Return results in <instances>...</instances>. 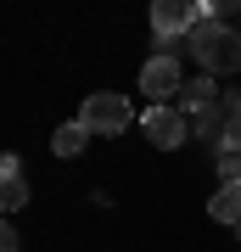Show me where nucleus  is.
I'll list each match as a JSON object with an SVG mask.
<instances>
[{"label": "nucleus", "mask_w": 241, "mask_h": 252, "mask_svg": "<svg viewBox=\"0 0 241 252\" xmlns=\"http://www.w3.org/2000/svg\"><path fill=\"white\" fill-rule=\"evenodd\" d=\"M140 90H146V107H169V101L185 90L179 62H174V56H152V62L140 67Z\"/></svg>", "instance_id": "obj_3"}, {"label": "nucleus", "mask_w": 241, "mask_h": 252, "mask_svg": "<svg viewBox=\"0 0 241 252\" xmlns=\"http://www.w3.org/2000/svg\"><path fill=\"white\" fill-rule=\"evenodd\" d=\"M236 235H241V224H236Z\"/></svg>", "instance_id": "obj_13"}, {"label": "nucleus", "mask_w": 241, "mask_h": 252, "mask_svg": "<svg viewBox=\"0 0 241 252\" xmlns=\"http://www.w3.org/2000/svg\"><path fill=\"white\" fill-rule=\"evenodd\" d=\"M185 51L197 56V67L213 79V73H241V28L230 23H197L185 39Z\"/></svg>", "instance_id": "obj_1"}, {"label": "nucleus", "mask_w": 241, "mask_h": 252, "mask_svg": "<svg viewBox=\"0 0 241 252\" xmlns=\"http://www.w3.org/2000/svg\"><path fill=\"white\" fill-rule=\"evenodd\" d=\"M219 152H236V157H241V112L224 124V146H219Z\"/></svg>", "instance_id": "obj_12"}, {"label": "nucleus", "mask_w": 241, "mask_h": 252, "mask_svg": "<svg viewBox=\"0 0 241 252\" xmlns=\"http://www.w3.org/2000/svg\"><path fill=\"white\" fill-rule=\"evenodd\" d=\"M79 124L90 129V135H124V129L135 124V107L124 95H112V90H101V95H90L84 101V112H79Z\"/></svg>", "instance_id": "obj_2"}, {"label": "nucleus", "mask_w": 241, "mask_h": 252, "mask_svg": "<svg viewBox=\"0 0 241 252\" xmlns=\"http://www.w3.org/2000/svg\"><path fill=\"white\" fill-rule=\"evenodd\" d=\"M23 247V235H17V224H11L6 213H0V252H17Z\"/></svg>", "instance_id": "obj_11"}, {"label": "nucleus", "mask_w": 241, "mask_h": 252, "mask_svg": "<svg viewBox=\"0 0 241 252\" xmlns=\"http://www.w3.org/2000/svg\"><path fill=\"white\" fill-rule=\"evenodd\" d=\"M84 146H90V129L79 124V118H73V124H62V129L51 135V152H56V157H79Z\"/></svg>", "instance_id": "obj_7"}, {"label": "nucleus", "mask_w": 241, "mask_h": 252, "mask_svg": "<svg viewBox=\"0 0 241 252\" xmlns=\"http://www.w3.org/2000/svg\"><path fill=\"white\" fill-rule=\"evenodd\" d=\"M213 101H219V84H213V79H207V73H202L197 84H185V90H179V112L191 118L197 107H213Z\"/></svg>", "instance_id": "obj_9"}, {"label": "nucleus", "mask_w": 241, "mask_h": 252, "mask_svg": "<svg viewBox=\"0 0 241 252\" xmlns=\"http://www.w3.org/2000/svg\"><path fill=\"white\" fill-rule=\"evenodd\" d=\"M140 129H146V140H152L157 152H174V146L191 140V124H185V112H179V107H146Z\"/></svg>", "instance_id": "obj_4"}, {"label": "nucleus", "mask_w": 241, "mask_h": 252, "mask_svg": "<svg viewBox=\"0 0 241 252\" xmlns=\"http://www.w3.org/2000/svg\"><path fill=\"white\" fill-rule=\"evenodd\" d=\"M17 207H28L23 162H17V157H0V213H17Z\"/></svg>", "instance_id": "obj_6"}, {"label": "nucleus", "mask_w": 241, "mask_h": 252, "mask_svg": "<svg viewBox=\"0 0 241 252\" xmlns=\"http://www.w3.org/2000/svg\"><path fill=\"white\" fill-rule=\"evenodd\" d=\"M219 174H224V185H241V157L236 152H219Z\"/></svg>", "instance_id": "obj_10"}, {"label": "nucleus", "mask_w": 241, "mask_h": 252, "mask_svg": "<svg viewBox=\"0 0 241 252\" xmlns=\"http://www.w3.org/2000/svg\"><path fill=\"white\" fill-rule=\"evenodd\" d=\"M152 28H157V39H191L197 6H185V0H152Z\"/></svg>", "instance_id": "obj_5"}, {"label": "nucleus", "mask_w": 241, "mask_h": 252, "mask_svg": "<svg viewBox=\"0 0 241 252\" xmlns=\"http://www.w3.org/2000/svg\"><path fill=\"white\" fill-rule=\"evenodd\" d=\"M207 213H213L219 224H241V185H219L213 202H207Z\"/></svg>", "instance_id": "obj_8"}]
</instances>
